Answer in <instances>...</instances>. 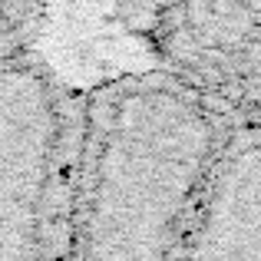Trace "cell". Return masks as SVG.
Returning a JSON list of instances; mask_svg holds the SVG:
<instances>
[{"label": "cell", "instance_id": "6da1fadb", "mask_svg": "<svg viewBox=\"0 0 261 261\" xmlns=\"http://www.w3.org/2000/svg\"><path fill=\"white\" fill-rule=\"evenodd\" d=\"M235 119L162 66L80 96L63 261H185Z\"/></svg>", "mask_w": 261, "mask_h": 261}, {"label": "cell", "instance_id": "7a4b0ae2", "mask_svg": "<svg viewBox=\"0 0 261 261\" xmlns=\"http://www.w3.org/2000/svg\"><path fill=\"white\" fill-rule=\"evenodd\" d=\"M80 96L30 46L0 57V261H63Z\"/></svg>", "mask_w": 261, "mask_h": 261}, {"label": "cell", "instance_id": "3957f363", "mask_svg": "<svg viewBox=\"0 0 261 261\" xmlns=\"http://www.w3.org/2000/svg\"><path fill=\"white\" fill-rule=\"evenodd\" d=\"M155 66L195 86L235 122L261 126V4L142 7Z\"/></svg>", "mask_w": 261, "mask_h": 261}, {"label": "cell", "instance_id": "277c9868", "mask_svg": "<svg viewBox=\"0 0 261 261\" xmlns=\"http://www.w3.org/2000/svg\"><path fill=\"white\" fill-rule=\"evenodd\" d=\"M185 261H261V126L235 122L212 169Z\"/></svg>", "mask_w": 261, "mask_h": 261}, {"label": "cell", "instance_id": "5b68a950", "mask_svg": "<svg viewBox=\"0 0 261 261\" xmlns=\"http://www.w3.org/2000/svg\"><path fill=\"white\" fill-rule=\"evenodd\" d=\"M40 7H27V4H0V57L17 53L23 46H30L33 37V23L40 17Z\"/></svg>", "mask_w": 261, "mask_h": 261}]
</instances>
